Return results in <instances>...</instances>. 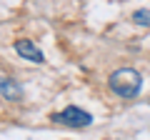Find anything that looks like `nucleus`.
I'll return each mask as SVG.
<instances>
[{
    "label": "nucleus",
    "instance_id": "obj_1",
    "mask_svg": "<svg viewBox=\"0 0 150 140\" xmlns=\"http://www.w3.org/2000/svg\"><path fill=\"white\" fill-rule=\"evenodd\" d=\"M108 85H110V90L118 98L133 100V98H138L140 90H143V78H140V73L133 70V68H118L115 73H110Z\"/></svg>",
    "mask_w": 150,
    "mask_h": 140
},
{
    "label": "nucleus",
    "instance_id": "obj_2",
    "mask_svg": "<svg viewBox=\"0 0 150 140\" xmlns=\"http://www.w3.org/2000/svg\"><path fill=\"white\" fill-rule=\"evenodd\" d=\"M50 118L60 125H68V128H88V125H93V115L85 113L83 108H75V105H68L65 110L53 113Z\"/></svg>",
    "mask_w": 150,
    "mask_h": 140
},
{
    "label": "nucleus",
    "instance_id": "obj_3",
    "mask_svg": "<svg viewBox=\"0 0 150 140\" xmlns=\"http://www.w3.org/2000/svg\"><path fill=\"white\" fill-rule=\"evenodd\" d=\"M15 53L20 55V58H25V60H30V63H45V55H43V50L38 48L33 40H28V38H23V40H18L15 43Z\"/></svg>",
    "mask_w": 150,
    "mask_h": 140
},
{
    "label": "nucleus",
    "instance_id": "obj_4",
    "mask_svg": "<svg viewBox=\"0 0 150 140\" xmlns=\"http://www.w3.org/2000/svg\"><path fill=\"white\" fill-rule=\"evenodd\" d=\"M0 95L5 100H13V103H20L23 100V85L13 78H0Z\"/></svg>",
    "mask_w": 150,
    "mask_h": 140
},
{
    "label": "nucleus",
    "instance_id": "obj_5",
    "mask_svg": "<svg viewBox=\"0 0 150 140\" xmlns=\"http://www.w3.org/2000/svg\"><path fill=\"white\" fill-rule=\"evenodd\" d=\"M130 20H133L135 25H140V28H150V10H148V8H140V10L133 13Z\"/></svg>",
    "mask_w": 150,
    "mask_h": 140
}]
</instances>
